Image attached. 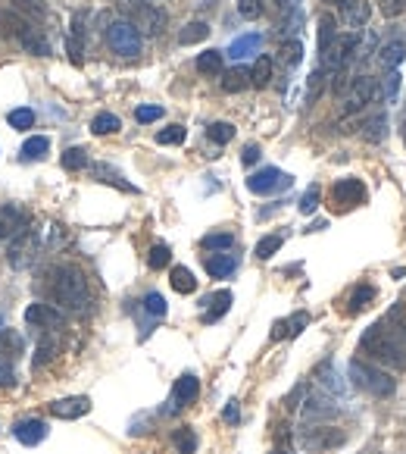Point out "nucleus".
Listing matches in <instances>:
<instances>
[{
    "label": "nucleus",
    "mask_w": 406,
    "mask_h": 454,
    "mask_svg": "<svg viewBox=\"0 0 406 454\" xmlns=\"http://www.w3.org/2000/svg\"><path fill=\"white\" fill-rule=\"evenodd\" d=\"M360 351L366 354V357H372L375 364L387 366V370H394V373L406 370V341L397 329L387 326V320L375 323V326H369L366 332H362Z\"/></svg>",
    "instance_id": "f257e3e1"
},
{
    "label": "nucleus",
    "mask_w": 406,
    "mask_h": 454,
    "mask_svg": "<svg viewBox=\"0 0 406 454\" xmlns=\"http://www.w3.org/2000/svg\"><path fill=\"white\" fill-rule=\"evenodd\" d=\"M47 276H50V295H53L56 304H62L66 310H75V314L87 310V304H91L87 279L75 266H56Z\"/></svg>",
    "instance_id": "f03ea898"
},
{
    "label": "nucleus",
    "mask_w": 406,
    "mask_h": 454,
    "mask_svg": "<svg viewBox=\"0 0 406 454\" xmlns=\"http://www.w3.org/2000/svg\"><path fill=\"white\" fill-rule=\"evenodd\" d=\"M347 370H350V379H353L356 389L369 391V395H375V398H387V395H394V389H397V379H394L391 373H384V370H378V366L366 364L362 357L350 360Z\"/></svg>",
    "instance_id": "7ed1b4c3"
},
{
    "label": "nucleus",
    "mask_w": 406,
    "mask_h": 454,
    "mask_svg": "<svg viewBox=\"0 0 406 454\" xmlns=\"http://www.w3.org/2000/svg\"><path fill=\"white\" fill-rule=\"evenodd\" d=\"M106 44H110L112 54H119V57H137V54H141V32H137L128 19H119L106 29Z\"/></svg>",
    "instance_id": "20e7f679"
},
{
    "label": "nucleus",
    "mask_w": 406,
    "mask_h": 454,
    "mask_svg": "<svg viewBox=\"0 0 406 454\" xmlns=\"http://www.w3.org/2000/svg\"><path fill=\"white\" fill-rule=\"evenodd\" d=\"M344 441H347V432H344V429H335V426H312V429H303V435H300V445L312 454L341 448Z\"/></svg>",
    "instance_id": "39448f33"
},
{
    "label": "nucleus",
    "mask_w": 406,
    "mask_h": 454,
    "mask_svg": "<svg viewBox=\"0 0 406 454\" xmlns=\"http://www.w3.org/2000/svg\"><path fill=\"white\" fill-rule=\"evenodd\" d=\"M291 182L294 179L287 176V172H281L278 166H262L253 176H247V188L253 191V195H275V191L291 188Z\"/></svg>",
    "instance_id": "423d86ee"
},
{
    "label": "nucleus",
    "mask_w": 406,
    "mask_h": 454,
    "mask_svg": "<svg viewBox=\"0 0 406 454\" xmlns=\"http://www.w3.org/2000/svg\"><path fill=\"white\" fill-rule=\"evenodd\" d=\"M378 95V85H375L372 76H356L350 82V88L344 91V113H356L366 104H372V97Z\"/></svg>",
    "instance_id": "0eeeda50"
},
{
    "label": "nucleus",
    "mask_w": 406,
    "mask_h": 454,
    "mask_svg": "<svg viewBox=\"0 0 406 454\" xmlns=\"http://www.w3.org/2000/svg\"><path fill=\"white\" fill-rule=\"evenodd\" d=\"M331 204H335V210L360 207V204H366V185L360 179H337L331 188Z\"/></svg>",
    "instance_id": "6e6552de"
},
{
    "label": "nucleus",
    "mask_w": 406,
    "mask_h": 454,
    "mask_svg": "<svg viewBox=\"0 0 406 454\" xmlns=\"http://www.w3.org/2000/svg\"><path fill=\"white\" fill-rule=\"evenodd\" d=\"M128 13L135 16L131 26L137 32H147V35H160L166 29V10L153 7V3H137V7H128Z\"/></svg>",
    "instance_id": "1a4fd4ad"
},
{
    "label": "nucleus",
    "mask_w": 406,
    "mask_h": 454,
    "mask_svg": "<svg viewBox=\"0 0 406 454\" xmlns=\"http://www.w3.org/2000/svg\"><path fill=\"white\" fill-rule=\"evenodd\" d=\"M197 395H200V379L194 376V373H181L172 385V398H169L166 414H175V410H181L185 404L197 401Z\"/></svg>",
    "instance_id": "9d476101"
},
{
    "label": "nucleus",
    "mask_w": 406,
    "mask_h": 454,
    "mask_svg": "<svg viewBox=\"0 0 406 454\" xmlns=\"http://www.w3.org/2000/svg\"><path fill=\"white\" fill-rule=\"evenodd\" d=\"M25 323H28V326H37V329H56L62 323V310L53 307V304L35 301V304L25 307Z\"/></svg>",
    "instance_id": "9b49d317"
},
{
    "label": "nucleus",
    "mask_w": 406,
    "mask_h": 454,
    "mask_svg": "<svg viewBox=\"0 0 406 454\" xmlns=\"http://www.w3.org/2000/svg\"><path fill=\"white\" fill-rule=\"evenodd\" d=\"M91 410V398L85 395H72V398H60V401L50 404V414L60 416V420H78Z\"/></svg>",
    "instance_id": "f8f14e48"
},
{
    "label": "nucleus",
    "mask_w": 406,
    "mask_h": 454,
    "mask_svg": "<svg viewBox=\"0 0 406 454\" xmlns=\"http://www.w3.org/2000/svg\"><path fill=\"white\" fill-rule=\"evenodd\" d=\"M12 435H16L22 445H37V441L47 439V423L37 420V416H28V420H19L12 426Z\"/></svg>",
    "instance_id": "ddd939ff"
},
{
    "label": "nucleus",
    "mask_w": 406,
    "mask_h": 454,
    "mask_svg": "<svg viewBox=\"0 0 406 454\" xmlns=\"http://www.w3.org/2000/svg\"><path fill=\"white\" fill-rule=\"evenodd\" d=\"M35 235L28 232V229H22V232L16 235V238H12V245H10V264L16 266H28V260H31V251H35Z\"/></svg>",
    "instance_id": "4468645a"
},
{
    "label": "nucleus",
    "mask_w": 406,
    "mask_h": 454,
    "mask_svg": "<svg viewBox=\"0 0 406 454\" xmlns=\"http://www.w3.org/2000/svg\"><path fill=\"white\" fill-rule=\"evenodd\" d=\"M25 229V213L16 204H3L0 207V238H16Z\"/></svg>",
    "instance_id": "2eb2a0df"
},
{
    "label": "nucleus",
    "mask_w": 406,
    "mask_h": 454,
    "mask_svg": "<svg viewBox=\"0 0 406 454\" xmlns=\"http://www.w3.org/2000/svg\"><path fill=\"white\" fill-rule=\"evenodd\" d=\"M231 307V291H216V295L203 298V323H216L219 316H225Z\"/></svg>",
    "instance_id": "dca6fc26"
},
{
    "label": "nucleus",
    "mask_w": 406,
    "mask_h": 454,
    "mask_svg": "<svg viewBox=\"0 0 406 454\" xmlns=\"http://www.w3.org/2000/svg\"><path fill=\"white\" fill-rule=\"evenodd\" d=\"M237 270V257L235 254H210V257H206V273H210L212 279H228L231 273Z\"/></svg>",
    "instance_id": "f3484780"
},
{
    "label": "nucleus",
    "mask_w": 406,
    "mask_h": 454,
    "mask_svg": "<svg viewBox=\"0 0 406 454\" xmlns=\"http://www.w3.org/2000/svg\"><path fill=\"white\" fill-rule=\"evenodd\" d=\"M28 32H31V26L16 10H0V35H6V38H22V35H28Z\"/></svg>",
    "instance_id": "a211bd4d"
},
{
    "label": "nucleus",
    "mask_w": 406,
    "mask_h": 454,
    "mask_svg": "<svg viewBox=\"0 0 406 454\" xmlns=\"http://www.w3.org/2000/svg\"><path fill=\"white\" fill-rule=\"evenodd\" d=\"M260 47H262V35L250 32V35H241V38L231 41V47L225 51V57H231V60H244V57H250V54H256Z\"/></svg>",
    "instance_id": "6ab92c4d"
},
{
    "label": "nucleus",
    "mask_w": 406,
    "mask_h": 454,
    "mask_svg": "<svg viewBox=\"0 0 406 454\" xmlns=\"http://www.w3.org/2000/svg\"><path fill=\"white\" fill-rule=\"evenodd\" d=\"M341 7H344V22H347V29H362L369 22V16H372L366 0H347Z\"/></svg>",
    "instance_id": "aec40b11"
},
{
    "label": "nucleus",
    "mask_w": 406,
    "mask_h": 454,
    "mask_svg": "<svg viewBox=\"0 0 406 454\" xmlns=\"http://www.w3.org/2000/svg\"><path fill=\"white\" fill-rule=\"evenodd\" d=\"M56 351H60V341H56L53 329H44L41 341H37V351H35V370H41V366H47L50 360L56 357Z\"/></svg>",
    "instance_id": "412c9836"
},
{
    "label": "nucleus",
    "mask_w": 406,
    "mask_h": 454,
    "mask_svg": "<svg viewBox=\"0 0 406 454\" xmlns=\"http://www.w3.org/2000/svg\"><path fill=\"white\" fill-rule=\"evenodd\" d=\"M272 57H266V54H260V57L253 60V66H250V85H256V88H266L269 82H272Z\"/></svg>",
    "instance_id": "4be33fe9"
},
{
    "label": "nucleus",
    "mask_w": 406,
    "mask_h": 454,
    "mask_svg": "<svg viewBox=\"0 0 406 454\" xmlns=\"http://www.w3.org/2000/svg\"><path fill=\"white\" fill-rule=\"evenodd\" d=\"M169 282H172V289L178 291V295H194V291H197V279H194V273L187 270V266H172Z\"/></svg>",
    "instance_id": "5701e85b"
},
{
    "label": "nucleus",
    "mask_w": 406,
    "mask_h": 454,
    "mask_svg": "<svg viewBox=\"0 0 406 454\" xmlns=\"http://www.w3.org/2000/svg\"><path fill=\"white\" fill-rule=\"evenodd\" d=\"M403 57H406L403 41H387V44L378 51V63L384 66V70H397V66L403 63Z\"/></svg>",
    "instance_id": "b1692460"
},
{
    "label": "nucleus",
    "mask_w": 406,
    "mask_h": 454,
    "mask_svg": "<svg viewBox=\"0 0 406 454\" xmlns=\"http://www.w3.org/2000/svg\"><path fill=\"white\" fill-rule=\"evenodd\" d=\"M91 172H94V176H97L100 179V182H106V185H116V188H122V191H128V195H135V185H131V182H125V179H122V172H119V170H110V166H106V163H97V166H91Z\"/></svg>",
    "instance_id": "393cba45"
},
{
    "label": "nucleus",
    "mask_w": 406,
    "mask_h": 454,
    "mask_svg": "<svg viewBox=\"0 0 406 454\" xmlns=\"http://www.w3.org/2000/svg\"><path fill=\"white\" fill-rule=\"evenodd\" d=\"M22 348H25V341H22V335L19 332H12V329H3L0 332V357L3 360H16L19 354H22Z\"/></svg>",
    "instance_id": "a878e982"
},
{
    "label": "nucleus",
    "mask_w": 406,
    "mask_h": 454,
    "mask_svg": "<svg viewBox=\"0 0 406 454\" xmlns=\"http://www.w3.org/2000/svg\"><path fill=\"white\" fill-rule=\"evenodd\" d=\"M250 85V72L244 70V66H235V70L222 72V91H228V95H237V91H244Z\"/></svg>",
    "instance_id": "bb28decb"
},
{
    "label": "nucleus",
    "mask_w": 406,
    "mask_h": 454,
    "mask_svg": "<svg viewBox=\"0 0 406 454\" xmlns=\"http://www.w3.org/2000/svg\"><path fill=\"white\" fill-rule=\"evenodd\" d=\"M222 60H225L222 51L197 54V72H203V76H222Z\"/></svg>",
    "instance_id": "cd10ccee"
},
{
    "label": "nucleus",
    "mask_w": 406,
    "mask_h": 454,
    "mask_svg": "<svg viewBox=\"0 0 406 454\" xmlns=\"http://www.w3.org/2000/svg\"><path fill=\"white\" fill-rule=\"evenodd\" d=\"M375 295H378V291H375V285H356L353 289V295H350V314H362V310L369 307V304L375 301Z\"/></svg>",
    "instance_id": "c85d7f7f"
},
{
    "label": "nucleus",
    "mask_w": 406,
    "mask_h": 454,
    "mask_svg": "<svg viewBox=\"0 0 406 454\" xmlns=\"http://www.w3.org/2000/svg\"><path fill=\"white\" fill-rule=\"evenodd\" d=\"M172 445L178 454H194L197 451V432H194L191 426H178L172 435Z\"/></svg>",
    "instance_id": "c756f323"
},
{
    "label": "nucleus",
    "mask_w": 406,
    "mask_h": 454,
    "mask_svg": "<svg viewBox=\"0 0 406 454\" xmlns=\"http://www.w3.org/2000/svg\"><path fill=\"white\" fill-rule=\"evenodd\" d=\"M19 16H25V19H44V13H47V7H44V0H12V7Z\"/></svg>",
    "instance_id": "7c9ffc66"
},
{
    "label": "nucleus",
    "mask_w": 406,
    "mask_h": 454,
    "mask_svg": "<svg viewBox=\"0 0 406 454\" xmlns=\"http://www.w3.org/2000/svg\"><path fill=\"white\" fill-rule=\"evenodd\" d=\"M47 151H50V138H47V135H31V138L22 145V157L25 160H41Z\"/></svg>",
    "instance_id": "2f4dec72"
},
{
    "label": "nucleus",
    "mask_w": 406,
    "mask_h": 454,
    "mask_svg": "<svg viewBox=\"0 0 406 454\" xmlns=\"http://www.w3.org/2000/svg\"><path fill=\"white\" fill-rule=\"evenodd\" d=\"M206 38H210V26H206V22H187L178 32L181 44H197V41H206Z\"/></svg>",
    "instance_id": "473e14b6"
},
{
    "label": "nucleus",
    "mask_w": 406,
    "mask_h": 454,
    "mask_svg": "<svg viewBox=\"0 0 406 454\" xmlns=\"http://www.w3.org/2000/svg\"><path fill=\"white\" fill-rule=\"evenodd\" d=\"M335 38H337V19L331 13L319 16V51H325Z\"/></svg>",
    "instance_id": "72a5a7b5"
},
{
    "label": "nucleus",
    "mask_w": 406,
    "mask_h": 454,
    "mask_svg": "<svg viewBox=\"0 0 406 454\" xmlns=\"http://www.w3.org/2000/svg\"><path fill=\"white\" fill-rule=\"evenodd\" d=\"M278 60L285 66H300V60H303V44H300L297 38L285 41V44L278 47Z\"/></svg>",
    "instance_id": "f704fd0d"
},
{
    "label": "nucleus",
    "mask_w": 406,
    "mask_h": 454,
    "mask_svg": "<svg viewBox=\"0 0 406 454\" xmlns=\"http://www.w3.org/2000/svg\"><path fill=\"white\" fill-rule=\"evenodd\" d=\"M119 129H122V122H119L116 113H97L91 122L94 135H112V132H119Z\"/></svg>",
    "instance_id": "c9c22d12"
},
{
    "label": "nucleus",
    "mask_w": 406,
    "mask_h": 454,
    "mask_svg": "<svg viewBox=\"0 0 406 454\" xmlns=\"http://www.w3.org/2000/svg\"><path fill=\"white\" fill-rule=\"evenodd\" d=\"M6 122H10V126L16 129V132H28V129L35 126V113H31L28 107H16V110H10Z\"/></svg>",
    "instance_id": "e433bc0d"
},
{
    "label": "nucleus",
    "mask_w": 406,
    "mask_h": 454,
    "mask_svg": "<svg viewBox=\"0 0 406 454\" xmlns=\"http://www.w3.org/2000/svg\"><path fill=\"white\" fill-rule=\"evenodd\" d=\"M144 314H150L153 316V320H160V316H166V298L160 295V291H147V295H144Z\"/></svg>",
    "instance_id": "4c0bfd02"
},
{
    "label": "nucleus",
    "mask_w": 406,
    "mask_h": 454,
    "mask_svg": "<svg viewBox=\"0 0 406 454\" xmlns=\"http://www.w3.org/2000/svg\"><path fill=\"white\" fill-rule=\"evenodd\" d=\"M206 138H210L212 145H228V141L235 138V126H231V122H212V126L206 129Z\"/></svg>",
    "instance_id": "58836bf2"
},
{
    "label": "nucleus",
    "mask_w": 406,
    "mask_h": 454,
    "mask_svg": "<svg viewBox=\"0 0 406 454\" xmlns=\"http://www.w3.org/2000/svg\"><path fill=\"white\" fill-rule=\"evenodd\" d=\"M19 41H22V47H25V51H28V54H35V57H47V54H50V44L41 38V35L35 32V29H31L28 35H22V38H19Z\"/></svg>",
    "instance_id": "ea45409f"
},
{
    "label": "nucleus",
    "mask_w": 406,
    "mask_h": 454,
    "mask_svg": "<svg viewBox=\"0 0 406 454\" xmlns=\"http://www.w3.org/2000/svg\"><path fill=\"white\" fill-rule=\"evenodd\" d=\"M169 260H172V248L169 245H153L147 254V266L150 270H162V266H169Z\"/></svg>",
    "instance_id": "a19ab883"
},
{
    "label": "nucleus",
    "mask_w": 406,
    "mask_h": 454,
    "mask_svg": "<svg viewBox=\"0 0 406 454\" xmlns=\"http://www.w3.org/2000/svg\"><path fill=\"white\" fill-rule=\"evenodd\" d=\"M200 245H203L206 251H228V248L235 245V235L231 232H212V235H206Z\"/></svg>",
    "instance_id": "79ce46f5"
},
{
    "label": "nucleus",
    "mask_w": 406,
    "mask_h": 454,
    "mask_svg": "<svg viewBox=\"0 0 406 454\" xmlns=\"http://www.w3.org/2000/svg\"><path fill=\"white\" fill-rule=\"evenodd\" d=\"M62 166L72 170V172L85 170V166H87V154L81 151V147H69V151H62Z\"/></svg>",
    "instance_id": "37998d69"
},
{
    "label": "nucleus",
    "mask_w": 406,
    "mask_h": 454,
    "mask_svg": "<svg viewBox=\"0 0 406 454\" xmlns=\"http://www.w3.org/2000/svg\"><path fill=\"white\" fill-rule=\"evenodd\" d=\"M397 95H400V72L387 70L384 79H381V97H384V101H394Z\"/></svg>",
    "instance_id": "c03bdc74"
},
{
    "label": "nucleus",
    "mask_w": 406,
    "mask_h": 454,
    "mask_svg": "<svg viewBox=\"0 0 406 454\" xmlns=\"http://www.w3.org/2000/svg\"><path fill=\"white\" fill-rule=\"evenodd\" d=\"M319 197H322V191H319V185H310V188L303 191V197H300V213H316L319 210Z\"/></svg>",
    "instance_id": "a18cd8bd"
},
{
    "label": "nucleus",
    "mask_w": 406,
    "mask_h": 454,
    "mask_svg": "<svg viewBox=\"0 0 406 454\" xmlns=\"http://www.w3.org/2000/svg\"><path fill=\"white\" fill-rule=\"evenodd\" d=\"M384 126H387V120L378 113L375 120H369L366 126H362V129H366V132H362V138H366V141H381V138H384Z\"/></svg>",
    "instance_id": "49530a36"
},
{
    "label": "nucleus",
    "mask_w": 406,
    "mask_h": 454,
    "mask_svg": "<svg viewBox=\"0 0 406 454\" xmlns=\"http://www.w3.org/2000/svg\"><path fill=\"white\" fill-rule=\"evenodd\" d=\"M281 241H285L281 235H266V238H260V245H256V257H260V260H269V257H272V254L281 248Z\"/></svg>",
    "instance_id": "de8ad7c7"
},
{
    "label": "nucleus",
    "mask_w": 406,
    "mask_h": 454,
    "mask_svg": "<svg viewBox=\"0 0 406 454\" xmlns=\"http://www.w3.org/2000/svg\"><path fill=\"white\" fill-rule=\"evenodd\" d=\"M185 126H169L162 132H156V145H181L185 141Z\"/></svg>",
    "instance_id": "09e8293b"
},
{
    "label": "nucleus",
    "mask_w": 406,
    "mask_h": 454,
    "mask_svg": "<svg viewBox=\"0 0 406 454\" xmlns=\"http://www.w3.org/2000/svg\"><path fill=\"white\" fill-rule=\"evenodd\" d=\"M135 120L137 122H156V120H162V107H156V104H144V107H137L135 110Z\"/></svg>",
    "instance_id": "8fccbe9b"
},
{
    "label": "nucleus",
    "mask_w": 406,
    "mask_h": 454,
    "mask_svg": "<svg viewBox=\"0 0 406 454\" xmlns=\"http://www.w3.org/2000/svg\"><path fill=\"white\" fill-rule=\"evenodd\" d=\"M237 13L244 19H260L262 16V0H237Z\"/></svg>",
    "instance_id": "3c124183"
},
{
    "label": "nucleus",
    "mask_w": 406,
    "mask_h": 454,
    "mask_svg": "<svg viewBox=\"0 0 406 454\" xmlns=\"http://www.w3.org/2000/svg\"><path fill=\"white\" fill-rule=\"evenodd\" d=\"M378 10H381V16L394 19V16H400L406 10V0H378Z\"/></svg>",
    "instance_id": "603ef678"
},
{
    "label": "nucleus",
    "mask_w": 406,
    "mask_h": 454,
    "mask_svg": "<svg viewBox=\"0 0 406 454\" xmlns=\"http://www.w3.org/2000/svg\"><path fill=\"white\" fill-rule=\"evenodd\" d=\"M306 323H310V314H294L291 316V320H287L285 323V335H291V339H294V335H300V332H303V329H306Z\"/></svg>",
    "instance_id": "864d4df0"
},
{
    "label": "nucleus",
    "mask_w": 406,
    "mask_h": 454,
    "mask_svg": "<svg viewBox=\"0 0 406 454\" xmlns=\"http://www.w3.org/2000/svg\"><path fill=\"white\" fill-rule=\"evenodd\" d=\"M66 51H69V60H72L75 66H81V51H85V41L75 38V35H69V38H66Z\"/></svg>",
    "instance_id": "5fc2aeb1"
},
{
    "label": "nucleus",
    "mask_w": 406,
    "mask_h": 454,
    "mask_svg": "<svg viewBox=\"0 0 406 454\" xmlns=\"http://www.w3.org/2000/svg\"><path fill=\"white\" fill-rule=\"evenodd\" d=\"M12 382H16V373H12L10 360L0 357V389H3V385H12Z\"/></svg>",
    "instance_id": "6e6d98bb"
},
{
    "label": "nucleus",
    "mask_w": 406,
    "mask_h": 454,
    "mask_svg": "<svg viewBox=\"0 0 406 454\" xmlns=\"http://www.w3.org/2000/svg\"><path fill=\"white\" fill-rule=\"evenodd\" d=\"M222 420L228 423V426H235V423L241 420V407H237V401H228V404H225V414H222Z\"/></svg>",
    "instance_id": "4d7b16f0"
},
{
    "label": "nucleus",
    "mask_w": 406,
    "mask_h": 454,
    "mask_svg": "<svg viewBox=\"0 0 406 454\" xmlns=\"http://www.w3.org/2000/svg\"><path fill=\"white\" fill-rule=\"evenodd\" d=\"M241 160H244V166H253L256 160H260V147L247 145V147H244V154H241Z\"/></svg>",
    "instance_id": "13d9d810"
},
{
    "label": "nucleus",
    "mask_w": 406,
    "mask_h": 454,
    "mask_svg": "<svg viewBox=\"0 0 406 454\" xmlns=\"http://www.w3.org/2000/svg\"><path fill=\"white\" fill-rule=\"evenodd\" d=\"M322 79H325V72H322V70H319V72H312V76H310V97H312V101H316V97H319V88H322Z\"/></svg>",
    "instance_id": "bf43d9fd"
},
{
    "label": "nucleus",
    "mask_w": 406,
    "mask_h": 454,
    "mask_svg": "<svg viewBox=\"0 0 406 454\" xmlns=\"http://www.w3.org/2000/svg\"><path fill=\"white\" fill-rule=\"evenodd\" d=\"M275 3H278L285 13H291V10H300V3H303V0H275Z\"/></svg>",
    "instance_id": "052dcab7"
},
{
    "label": "nucleus",
    "mask_w": 406,
    "mask_h": 454,
    "mask_svg": "<svg viewBox=\"0 0 406 454\" xmlns=\"http://www.w3.org/2000/svg\"><path fill=\"white\" fill-rule=\"evenodd\" d=\"M272 454H291V451H287V448H275Z\"/></svg>",
    "instance_id": "680f3d73"
},
{
    "label": "nucleus",
    "mask_w": 406,
    "mask_h": 454,
    "mask_svg": "<svg viewBox=\"0 0 406 454\" xmlns=\"http://www.w3.org/2000/svg\"><path fill=\"white\" fill-rule=\"evenodd\" d=\"M328 3H347V0H328Z\"/></svg>",
    "instance_id": "e2e57ef3"
}]
</instances>
